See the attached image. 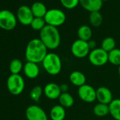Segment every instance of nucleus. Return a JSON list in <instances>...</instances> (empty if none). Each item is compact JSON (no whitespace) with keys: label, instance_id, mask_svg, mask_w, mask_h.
<instances>
[{"label":"nucleus","instance_id":"nucleus-1","mask_svg":"<svg viewBox=\"0 0 120 120\" xmlns=\"http://www.w3.org/2000/svg\"><path fill=\"white\" fill-rule=\"evenodd\" d=\"M47 49L40 38L32 39L28 42L26 48L25 56L27 62L42 63L48 53Z\"/></svg>","mask_w":120,"mask_h":120},{"label":"nucleus","instance_id":"nucleus-2","mask_svg":"<svg viewBox=\"0 0 120 120\" xmlns=\"http://www.w3.org/2000/svg\"><path fill=\"white\" fill-rule=\"evenodd\" d=\"M40 39L51 50L57 49L61 42V36L57 28L49 25H46L40 31Z\"/></svg>","mask_w":120,"mask_h":120},{"label":"nucleus","instance_id":"nucleus-3","mask_svg":"<svg viewBox=\"0 0 120 120\" xmlns=\"http://www.w3.org/2000/svg\"><path fill=\"white\" fill-rule=\"evenodd\" d=\"M42 64L45 71L48 74L52 76L58 75L61 72L62 68L61 58L54 52L47 53L42 62Z\"/></svg>","mask_w":120,"mask_h":120},{"label":"nucleus","instance_id":"nucleus-4","mask_svg":"<svg viewBox=\"0 0 120 120\" xmlns=\"http://www.w3.org/2000/svg\"><path fill=\"white\" fill-rule=\"evenodd\" d=\"M44 19L47 25L57 28L64 23L66 15L64 12L60 9H51L47 10Z\"/></svg>","mask_w":120,"mask_h":120},{"label":"nucleus","instance_id":"nucleus-5","mask_svg":"<svg viewBox=\"0 0 120 120\" xmlns=\"http://www.w3.org/2000/svg\"><path fill=\"white\" fill-rule=\"evenodd\" d=\"M7 87L11 94L19 95L25 88V81L20 74H11L7 79Z\"/></svg>","mask_w":120,"mask_h":120},{"label":"nucleus","instance_id":"nucleus-6","mask_svg":"<svg viewBox=\"0 0 120 120\" xmlns=\"http://www.w3.org/2000/svg\"><path fill=\"white\" fill-rule=\"evenodd\" d=\"M89 62L95 67H102L108 62V52L101 47H97L90 50L88 54Z\"/></svg>","mask_w":120,"mask_h":120},{"label":"nucleus","instance_id":"nucleus-7","mask_svg":"<svg viewBox=\"0 0 120 120\" xmlns=\"http://www.w3.org/2000/svg\"><path fill=\"white\" fill-rule=\"evenodd\" d=\"M17 24V18L11 11L4 9L0 11V28L5 30H11Z\"/></svg>","mask_w":120,"mask_h":120},{"label":"nucleus","instance_id":"nucleus-8","mask_svg":"<svg viewBox=\"0 0 120 120\" xmlns=\"http://www.w3.org/2000/svg\"><path fill=\"white\" fill-rule=\"evenodd\" d=\"M90 49L88 42L78 39L75 40L71 46V52L75 57L78 59H83L88 56Z\"/></svg>","mask_w":120,"mask_h":120},{"label":"nucleus","instance_id":"nucleus-9","mask_svg":"<svg viewBox=\"0 0 120 120\" xmlns=\"http://www.w3.org/2000/svg\"><path fill=\"white\" fill-rule=\"evenodd\" d=\"M79 98L87 103H91L96 100V90L88 84H85L78 89Z\"/></svg>","mask_w":120,"mask_h":120},{"label":"nucleus","instance_id":"nucleus-10","mask_svg":"<svg viewBox=\"0 0 120 120\" xmlns=\"http://www.w3.org/2000/svg\"><path fill=\"white\" fill-rule=\"evenodd\" d=\"M26 116L28 120H48V116L45 110L36 105H32L27 107Z\"/></svg>","mask_w":120,"mask_h":120},{"label":"nucleus","instance_id":"nucleus-11","mask_svg":"<svg viewBox=\"0 0 120 120\" xmlns=\"http://www.w3.org/2000/svg\"><path fill=\"white\" fill-rule=\"evenodd\" d=\"M16 16H17L16 17L17 20L22 25L24 26H29V25L30 26L33 19L35 18L30 7L26 5L21 6L18 9Z\"/></svg>","mask_w":120,"mask_h":120},{"label":"nucleus","instance_id":"nucleus-12","mask_svg":"<svg viewBox=\"0 0 120 120\" xmlns=\"http://www.w3.org/2000/svg\"><path fill=\"white\" fill-rule=\"evenodd\" d=\"M43 93L49 100H56L62 94V90L59 85L55 83H49L44 87Z\"/></svg>","mask_w":120,"mask_h":120},{"label":"nucleus","instance_id":"nucleus-13","mask_svg":"<svg viewBox=\"0 0 120 120\" xmlns=\"http://www.w3.org/2000/svg\"><path fill=\"white\" fill-rule=\"evenodd\" d=\"M96 100L99 103L109 105L113 100V95L108 88L100 86L96 90Z\"/></svg>","mask_w":120,"mask_h":120},{"label":"nucleus","instance_id":"nucleus-14","mask_svg":"<svg viewBox=\"0 0 120 120\" xmlns=\"http://www.w3.org/2000/svg\"><path fill=\"white\" fill-rule=\"evenodd\" d=\"M23 71L25 76L30 79L37 78L40 74V68L38 64L31 62H27L23 65Z\"/></svg>","mask_w":120,"mask_h":120},{"label":"nucleus","instance_id":"nucleus-15","mask_svg":"<svg viewBox=\"0 0 120 120\" xmlns=\"http://www.w3.org/2000/svg\"><path fill=\"white\" fill-rule=\"evenodd\" d=\"M79 4L83 9L91 12L100 11L102 7V0H80Z\"/></svg>","mask_w":120,"mask_h":120},{"label":"nucleus","instance_id":"nucleus-16","mask_svg":"<svg viewBox=\"0 0 120 120\" xmlns=\"http://www.w3.org/2000/svg\"><path fill=\"white\" fill-rule=\"evenodd\" d=\"M49 117L52 120H64L66 109L61 105L53 106L49 111Z\"/></svg>","mask_w":120,"mask_h":120},{"label":"nucleus","instance_id":"nucleus-17","mask_svg":"<svg viewBox=\"0 0 120 120\" xmlns=\"http://www.w3.org/2000/svg\"><path fill=\"white\" fill-rule=\"evenodd\" d=\"M69 81L75 86L81 87L86 84V77L83 73L79 71H74L69 75Z\"/></svg>","mask_w":120,"mask_h":120},{"label":"nucleus","instance_id":"nucleus-18","mask_svg":"<svg viewBox=\"0 0 120 120\" xmlns=\"http://www.w3.org/2000/svg\"><path fill=\"white\" fill-rule=\"evenodd\" d=\"M30 9L34 17L36 18H44L47 11L46 6L40 2H34L32 4Z\"/></svg>","mask_w":120,"mask_h":120},{"label":"nucleus","instance_id":"nucleus-19","mask_svg":"<svg viewBox=\"0 0 120 120\" xmlns=\"http://www.w3.org/2000/svg\"><path fill=\"white\" fill-rule=\"evenodd\" d=\"M109 114L115 120H120V99L116 98L108 105Z\"/></svg>","mask_w":120,"mask_h":120},{"label":"nucleus","instance_id":"nucleus-20","mask_svg":"<svg viewBox=\"0 0 120 120\" xmlns=\"http://www.w3.org/2000/svg\"><path fill=\"white\" fill-rule=\"evenodd\" d=\"M92 35H93V32L90 26L87 25H83L80 26L77 31V35L79 39L86 42L91 40Z\"/></svg>","mask_w":120,"mask_h":120},{"label":"nucleus","instance_id":"nucleus-21","mask_svg":"<svg viewBox=\"0 0 120 120\" xmlns=\"http://www.w3.org/2000/svg\"><path fill=\"white\" fill-rule=\"evenodd\" d=\"M58 100L59 102V105H61L64 108H69L72 107L74 104V97L68 92L62 93Z\"/></svg>","mask_w":120,"mask_h":120},{"label":"nucleus","instance_id":"nucleus-22","mask_svg":"<svg viewBox=\"0 0 120 120\" xmlns=\"http://www.w3.org/2000/svg\"><path fill=\"white\" fill-rule=\"evenodd\" d=\"M93 113L95 116L103 117L109 114V105L102 103H98L93 107Z\"/></svg>","mask_w":120,"mask_h":120},{"label":"nucleus","instance_id":"nucleus-23","mask_svg":"<svg viewBox=\"0 0 120 120\" xmlns=\"http://www.w3.org/2000/svg\"><path fill=\"white\" fill-rule=\"evenodd\" d=\"M108 62L114 66H120V49L115 48L108 52Z\"/></svg>","mask_w":120,"mask_h":120},{"label":"nucleus","instance_id":"nucleus-24","mask_svg":"<svg viewBox=\"0 0 120 120\" xmlns=\"http://www.w3.org/2000/svg\"><path fill=\"white\" fill-rule=\"evenodd\" d=\"M23 65L22 62L19 59H14L9 64V71L11 74H19L23 70Z\"/></svg>","mask_w":120,"mask_h":120},{"label":"nucleus","instance_id":"nucleus-25","mask_svg":"<svg viewBox=\"0 0 120 120\" xmlns=\"http://www.w3.org/2000/svg\"><path fill=\"white\" fill-rule=\"evenodd\" d=\"M116 47V42L113 38L107 37L102 41L101 43V48L106 51L107 52H109L110 51L115 49Z\"/></svg>","mask_w":120,"mask_h":120},{"label":"nucleus","instance_id":"nucleus-26","mask_svg":"<svg viewBox=\"0 0 120 120\" xmlns=\"http://www.w3.org/2000/svg\"><path fill=\"white\" fill-rule=\"evenodd\" d=\"M90 24L94 27H99L102 23V16L100 11L91 12L89 16Z\"/></svg>","mask_w":120,"mask_h":120},{"label":"nucleus","instance_id":"nucleus-27","mask_svg":"<svg viewBox=\"0 0 120 120\" xmlns=\"http://www.w3.org/2000/svg\"><path fill=\"white\" fill-rule=\"evenodd\" d=\"M43 94V89L40 86H34L30 92V98L33 101L38 102L40 101L42 95Z\"/></svg>","mask_w":120,"mask_h":120},{"label":"nucleus","instance_id":"nucleus-28","mask_svg":"<svg viewBox=\"0 0 120 120\" xmlns=\"http://www.w3.org/2000/svg\"><path fill=\"white\" fill-rule=\"evenodd\" d=\"M44 18H36L35 17L30 24L31 28L35 30H41L46 26Z\"/></svg>","mask_w":120,"mask_h":120},{"label":"nucleus","instance_id":"nucleus-29","mask_svg":"<svg viewBox=\"0 0 120 120\" xmlns=\"http://www.w3.org/2000/svg\"><path fill=\"white\" fill-rule=\"evenodd\" d=\"M62 5L69 9H74L79 4L80 0H60Z\"/></svg>","mask_w":120,"mask_h":120},{"label":"nucleus","instance_id":"nucleus-30","mask_svg":"<svg viewBox=\"0 0 120 120\" xmlns=\"http://www.w3.org/2000/svg\"><path fill=\"white\" fill-rule=\"evenodd\" d=\"M88 46L90 49V50H93L96 47V42L93 40H90L89 41H88Z\"/></svg>","mask_w":120,"mask_h":120},{"label":"nucleus","instance_id":"nucleus-31","mask_svg":"<svg viewBox=\"0 0 120 120\" xmlns=\"http://www.w3.org/2000/svg\"><path fill=\"white\" fill-rule=\"evenodd\" d=\"M60 88H61L62 93H67V92H68V90L69 89V87L68 84L62 83V84L60 85Z\"/></svg>","mask_w":120,"mask_h":120},{"label":"nucleus","instance_id":"nucleus-32","mask_svg":"<svg viewBox=\"0 0 120 120\" xmlns=\"http://www.w3.org/2000/svg\"><path fill=\"white\" fill-rule=\"evenodd\" d=\"M118 72H119V75L120 76V66H119V69H118Z\"/></svg>","mask_w":120,"mask_h":120},{"label":"nucleus","instance_id":"nucleus-33","mask_svg":"<svg viewBox=\"0 0 120 120\" xmlns=\"http://www.w3.org/2000/svg\"><path fill=\"white\" fill-rule=\"evenodd\" d=\"M102 1L103 2V1H107V0H102Z\"/></svg>","mask_w":120,"mask_h":120}]
</instances>
